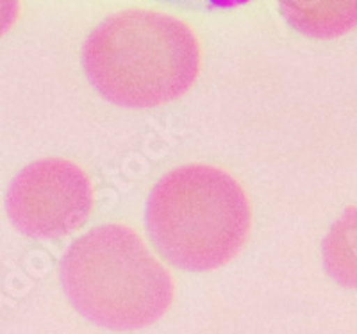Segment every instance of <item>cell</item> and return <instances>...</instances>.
Masks as SVG:
<instances>
[{"label": "cell", "mask_w": 357, "mask_h": 334, "mask_svg": "<svg viewBox=\"0 0 357 334\" xmlns=\"http://www.w3.org/2000/svg\"><path fill=\"white\" fill-rule=\"evenodd\" d=\"M89 82L109 103L151 109L184 97L202 70V49L184 20L127 9L89 33L82 49Z\"/></svg>", "instance_id": "cell-1"}, {"label": "cell", "mask_w": 357, "mask_h": 334, "mask_svg": "<svg viewBox=\"0 0 357 334\" xmlns=\"http://www.w3.org/2000/svg\"><path fill=\"white\" fill-rule=\"evenodd\" d=\"M146 229L155 249L188 272L231 263L252 231L247 190L215 165H183L162 176L146 204Z\"/></svg>", "instance_id": "cell-2"}, {"label": "cell", "mask_w": 357, "mask_h": 334, "mask_svg": "<svg viewBox=\"0 0 357 334\" xmlns=\"http://www.w3.org/2000/svg\"><path fill=\"white\" fill-rule=\"evenodd\" d=\"M61 279L75 310L113 331L145 329L174 304L172 273L134 229L98 225L70 245Z\"/></svg>", "instance_id": "cell-3"}, {"label": "cell", "mask_w": 357, "mask_h": 334, "mask_svg": "<svg viewBox=\"0 0 357 334\" xmlns=\"http://www.w3.org/2000/svg\"><path fill=\"white\" fill-rule=\"evenodd\" d=\"M11 224L38 240H59L84 227L95 208V188L77 163L45 158L27 165L8 190Z\"/></svg>", "instance_id": "cell-4"}, {"label": "cell", "mask_w": 357, "mask_h": 334, "mask_svg": "<svg viewBox=\"0 0 357 334\" xmlns=\"http://www.w3.org/2000/svg\"><path fill=\"white\" fill-rule=\"evenodd\" d=\"M284 20L311 40H336L357 29V0H279Z\"/></svg>", "instance_id": "cell-5"}, {"label": "cell", "mask_w": 357, "mask_h": 334, "mask_svg": "<svg viewBox=\"0 0 357 334\" xmlns=\"http://www.w3.org/2000/svg\"><path fill=\"white\" fill-rule=\"evenodd\" d=\"M324 265L337 284L357 289V206L347 209L327 232Z\"/></svg>", "instance_id": "cell-6"}, {"label": "cell", "mask_w": 357, "mask_h": 334, "mask_svg": "<svg viewBox=\"0 0 357 334\" xmlns=\"http://www.w3.org/2000/svg\"><path fill=\"white\" fill-rule=\"evenodd\" d=\"M22 15V0H0V38L11 33Z\"/></svg>", "instance_id": "cell-7"}, {"label": "cell", "mask_w": 357, "mask_h": 334, "mask_svg": "<svg viewBox=\"0 0 357 334\" xmlns=\"http://www.w3.org/2000/svg\"><path fill=\"white\" fill-rule=\"evenodd\" d=\"M207 2L220 9H234V8H240V6L248 4V2H252V0H207Z\"/></svg>", "instance_id": "cell-8"}]
</instances>
